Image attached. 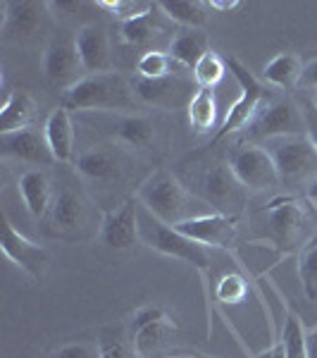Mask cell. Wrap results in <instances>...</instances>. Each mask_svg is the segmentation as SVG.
I'll list each match as a JSON object with an SVG mask.
<instances>
[{
  "label": "cell",
  "mask_w": 317,
  "mask_h": 358,
  "mask_svg": "<svg viewBox=\"0 0 317 358\" xmlns=\"http://www.w3.org/2000/svg\"><path fill=\"white\" fill-rule=\"evenodd\" d=\"M136 91L119 72L89 74L69 89L62 91V108L77 113H117L129 115L134 110Z\"/></svg>",
  "instance_id": "6da1fadb"
},
{
  "label": "cell",
  "mask_w": 317,
  "mask_h": 358,
  "mask_svg": "<svg viewBox=\"0 0 317 358\" xmlns=\"http://www.w3.org/2000/svg\"><path fill=\"white\" fill-rule=\"evenodd\" d=\"M138 203L146 208L151 215L158 217L160 222L177 227V224L191 220V217L205 215V201H196L186 189L182 187V182L172 172L167 170H155L146 182L141 184L136 194Z\"/></svg>",
  "instance_id": "7a4b0ae2"
},
{
  "label": "cell",
  "mask_w": 317,
  "mask_h": 358,
  "mask_svg": "<svg viewBox=\"0 0 317 358\" xmlns=\"http://www.w3.org/2000/svg\"><path fill=\"white\" fill-rule=\"evenodd\" d=\"M263 146L272 155L284 189L308 194L317 184V148L308 134L270 138Z\"/></svg>",
  "instance_id": "3957f363"
},
{
  "label": "cell",
  "mask_w": 317,
  "mask_h": 358,
  "mask_svg": "<svg viewBox=\"0 0 317 358\" xmlns=\"http://www.w3.org/2000/svg\"><path fill=\"white\" fill-rule=\"evenodd\" d=\"M138 239H141L143 246L153 248V251L163 253V256L179 258V261L196 265L200 270L210 268V248L196 244L177 227L160 222L141 203H138Z\"/></svg>",
  "instance_id": "277c9868"
},
{
  "label": "cell",
  "mask_w": 317,
  "mask_h": 358,
  "mask_svg": "<svg viewBox=\"0 0 317 358\" xmlns=\"http://www.w3.org/2000/svg\"><path fill=\"white\" fill-rule=\"evenodd\" d=\"M303 134H308L305 113L289 98H272V101H267L244 129V136L249 143H265L270 138Z\"/></svg>",
  "instance_id": "5b68a950"
},
{
  "label": "cell",
  "mask_w": 317,
  "mask_h": 358,
  "mask_svg": "<svg viewBox=\"0 0 317 358\" xmlns=\"http://www.w3.org/2000/svg\"><path fill=\"white\" fill-rule=\"evenodd\" d=\"M227 69L236 82H239L241 94L232 103V108L227 110V115H224V122L220 127V131L215 134V141H220V138L232 134V131H244L265 103L272 101V98H270V91L265 89V86L249 72V67L241 65L236 57H232V60L227 62Z\"/></svg>",
  "instance_id": "8992f818"
},
{
  "label": "cell",
  "mask_w": 317,
  "mask_h": 358,
  "mask_svg": "<svg viewBox=\"0 0 317 358\" xmlns=\"http://www.w3.org/2000/svg\"><path fill=\"white\" fill-rule=\"evenodd\" d=\"M265 224H267L270 241L279 251H296L298 246L308 244V213L298 199H279L272 201L270 208L263 210Z\"/></svg>",
  "instance_id": "52a82bcc"
},
{
  "label": "cell",
  "mask_w": 317,
  "mask_h": 358,
  "mask_svg": "<svg viewBox=\"0 0 317 358\" xmlns=\"http://www.w3.org/2000/svg\"><path fill=\"white\" fill-rule=\"evenodd\" d=\"M229 167L249 194L270 192V189L281 187L272 155L267 153L263 143L244 141L241 146H236L232 151V158H229Z\"/></svg>",
  "instance_id": "ba28073f"
},
{
  "label": "cell",
  "mask_w": 317,
  "mask_h": 358,
  "mask_svg": "<svg viewBox=\"0 0 317 358\" xmlns=\"http://www.w3.org/2000/svg\"><path fill=\"white\" fill-rule=\"evenodd\" d=\"M244 192L241 182L236 179L229 165H212L207 167L200 177V194L203 201L217 213L234 215V210L244 203Z\"/></svg>",
  "instance_id": "9c48e42d"
},
{
  "label": "cell",
  "mask_w": 317,
  "mask_h": 358,
  "mask_svg": "<svg viewBox=\"0 0 317 358\" xmlns=\"http://www.w3.org/2000/svg\"><path fill=\"white\" fill-rule=\"evenodd\" d=\"M177 229L191 241L207 248H229L236 239V215L227 213H205L177 224Z\"/></svg>",
  "instance_id": "30bf717a"
},
{
  "label": "cell",
  "mask_w": 317,
  "mask_h": 358,
  "mask_svg": "<svg viewBox=\"0 0 317 358\" xmlns=\"http://www.w3.org/2000/svg\"><path fill=\"white\" fill-rule=\"evenodd\" d=\"M101 239L105 246L115 248V251H129L136 244H141L138 239V199L131 196L122 206H117L115 210L105 213L101 224Z\"/></svg>",
  "instance_id": "8fae6325"
},
{
  "label": "cell",
  "mask_w": 317,
  "mask_h": 358,
  "mask_svg": "<svg viewBox=\"0 0 317 358\" xmlns=\"http://www.w3.org/2000/svg\"><path fill=\"white\" fill-rule=\"evenodd\" d=\"M134 91L141 103L155 108H179L191 103L196 91H191V82H186L179 74L172 72L163 79H134Z\"/></svg>",
  "instance_id": "7c38bea8"
},
{
  "label": "cell",
  "mask_w": 317,
  "mask_h": 358,
  "mask_svg": "<svg viewBox=\"0 0 317 358\" xmlns=\"http://www.w3.org/2000/svg\"><path fill=\"white\" fill-rule=\"evenodd\" d=\"M77 53L82 60V67L89 74H103L112 72V53H110V36H108L105 27L89 22V24L79 27L77 36Z\"/></svg>",
  "instance_id": "4fadbf2b"
},
{
  "label": "cell",
  "mask_w": 317,
  "mask_h": 358,
  "mask_svg": "<svg viewBox=\"0 0 317 358\" xmlns=\"http://www.w3.org/2000/svg\"><path fill=\"white\" fill-rule=\"evenodd\" d=\"M0 155L3 158H13L20 163L29 165H53L55 158L48 148L45 134L34 127L13 134H0Z\"/></svg>",
  "instance_id": "5bb4252c"
},
{
  "label": "cell",
  "mask_w": 317,
  "mask_h": 358,
  "mask_svg": "<svg viewBox=\"0 0 317 358\" xmlns=\"http://www.w3.org/2000/svg\"><path fill=\"white\" fill-rule=\"evenodd\" d=\"M82 67V60H79L77 53V43L69 41V38H53L48 45H45L43 53V72L45 79H48L53 86H72L77 84V74Z\"/></svg>",
  "instance_id": "9a60e30c"
},
{
  "label": "cell",
  "mask_w": 317,
  "mask_h": 358,
  "mask_svg": "<svg viewBox=\"0 0 317 358\" xmlns=\"http://www.w3.org/2000/svg\"><path fill=\"white\" fill-rule=\"evenodd\" d=\"M0 246H3L5 256H8L20 270H24L27 275H31V277L43 275L45 265H48V253L38 244L29 241L8 217H5V224H3V244Z\"/></svg>",
  "instance_id": "2e32d148"
},
{
  "label": "cell",
  "mask_w": 317,
  "mask_h": 358,
  "mask_svg": "<svg viewBox=\"0 0 317 358\" xmlns=\"http://www.w3.org/2000/svg\"><path fill=\"white\" fill-rule=\"evenodd\" d=\"M41 8L45 5L31 3V0H17V3L3 5V38L5 41H24L34 36L41 27Z\"/></svg>",
  "instance_id": "e0dca14e"
},
{
  "label": "cell",
  "mask_w": 317,
  "mask_h": 358,
  "mask_svg": "<svg viewBox=\"0 0 317 358\" xmlns=\"http://www.w3.org/2000/svg\"><path fill=\"white\" fill-rule=\"evenodd\" d=\"M43 134L55 163H72L74 160V120L67 108H55L43 124Z\"/></svg>",
  "instance_id": "ac0fdd59"
},
{
  "label": "cell",
  "mask_w": 317,
  "mask_h": 358,
  "mask_svg": "<svg viewBox=\"0 0 317 358\" xmlns=\"http://www.w3.org/2000/svg\"><path fill=\"white\" fill-rule=\"evenodd\" d=\"M74 167L79 175L91 182H112L122 172V160L110 146H94L74 158Z\"/></svg>",
  "instance_id": "d6986e66"
},
{
  "label": "cell",
  "mask_w": 317,
  "mask_h": 358,
  "mask_svg": "<svg viewBox=\"0 0 317 358\" xmlns=\"http://www.w3.org/2000/svg\"><path fill=\"white\" fill-rule=\"evenodd\" d=\"M17 192H20L24 208L34 220H41L45 213L53 206V187H50V179L43 170H27L24 175L17 179Z\"/></svg>",
  "instance_id": "ffe728a7"
},
{
  "label": "cell",
  "mask_w": 317,
  "mask_h": 358,
  "mask_svg": "<svg viewBox=\"0 0 317 358\" xmlns=\"http://www.w3.org/2000/svg\"><path fill=\"white\" fill-rule=\"evenodd\" d=\"M50 220H53L55 229L60 232H77L86 222V201L79 192L72 189H62L55 194L53 206H50Z\"/></svg>",
  "instance_id": "44dd1931"
},
{
  "label": "cell",
  "mask_w": 317,
  "mask_h": 358,
  "mask_svg": "<svg viewBox=\"0 0 317 358\" xmlns=\"http://www.w3.org/2000/svg\"><path fill=\"white\" fill-rule=\"evenodd\" d=\"M108 129L112 131V136L117 141L126 143L131 148H143L153 141L155 136V127L148 117L143 115H117V113H110V124Z\"/></svg>",
  "instance_id": "7402d4cb"
},
{
  "label": "cell",
  "mask_w": 317,
  "mask_h": 358,
  "mask_svg": "<svg viewBox=\"0 0 317 358\" xmlns=\"http://www.w3.org/2000/svg\"><path fill=\"white\" fill-rule=\"evenodd\" d=\"M36 115V103L27 91H13L5 94L3 110H0V134H13L31 127V120Z\"/></svg>",
  "instance_id": "603a6c76"
},
{
  "label": "cell",
  "mask_w": 317,
  "mask_h": 358,
  "mask_svg": "<svg viewBox=\"0 0 317 358\" xmlns=\"http://www.w3.org/2000/svg\"><path fill=\"white\" fill-rule=\"evenodd\" d=\"M303 62L296 53H279L265 65L263 77L274 89H293L301 82Z\"/></svg>",
  "instance_id": "cb8c5ba5"
},
{
  "label": "cell",
  "mask_w": 317,
  "mask_h": 358,
  "mask_svg": "<svg viewBox=\"0 0 317 358\" xmlns=\"http://www.w3.org/2000/svg\"><path fill=\"white\" fill-rule=\"evenodd\" d=\"M186 110H189V122H191V127L198 134H207V131L215 129L217 117H220L215 89H196Z\"/></svg>",
  "instance_id": "d4e9b609"
},
{
  "label": "cell",
  "mask_w": 317,
  "mask_h": 358,
  "mask_svg": "<svg viewBox=\"0 0 317 358\" xmlns=\"http://www.w3.org/2000/svg\"><path fill=\"white\" fill-rule=\"evenodd\" d=\"M207 50H210L207 48V38H205V34L198 31V29L179 34V36H175L170 43V57L186 67H196V62H198Z\"/></svg>",
  "instance_id": "484cf974"
},
{
  "label": "cell",
  "mask_w": 317,
  "mask_h": 358,
  "mask_svg": "<svg viewBox=\"0 0 317 358\" xmlns=\"http://www.w3.org/2000/svg\"><path fill=\"white\" fill-rule=\"evenodd\" d=\"M158 8L163 10L167 20L177 22L182 27L198 29L207 20V3H200V0H172V3H158Z\"/></svg>",
  "instance_id": "4316f807"
},
{
  "label": "cell",
  "mask_w": 317,
  "mask_h": 358,
  "mask_svg": "<svg viewBox=\"0 0 317 358\" xmlns=\"http://www.w3.org/2000/svg\"><path fill=\"white\" fill-rule=\"evenodd\" d=\"M281 346L286 358H310L308 354V332L303 327V320L293 313H286V320L281 325Z\"/></svg>",
  "instance_id": "83f0119b"
},
{
  "label": "cell",
  "mask_w": 317,
  "mask_h": 358,
  "mask_svg": "<svg viewBox=\"0 0 317 358\" xmlns=\"http://www.w3.org/2000/svg\"><path fill=\"white\" fill-rule=\"evenodd\" d=\"M155 10H158V3H155ZM163 31L158 24V17L153 13L143 15V17H136V20H129V22H122V38L129 45H148L153 38H158V34Z\"/></svg>",
  "instance_id": "f1b7e54d"
},
{
  "label": "cell",
  "mask_w": 317,
  "mask_h": 358,
  "mask_svg": "<svg viewBox=\"0 0 317 358\" xmlns=\"http://www.w3.org/2000/svg\"><path fill=\"white\" fill-rule=\"evenodd\" d=\"M224 74H227V62L215 50H207L193 67V79L198 89H215L224 79Z\"/></svg>",
  "instance_id": "f546056e"
},
{
  "label": "cell",
  "mask_w": 317,
  "mask_h": 358,
  "mask_svg": "<svg viewBox=\"0 0 317 358\" xmlns=\"http://www.w3.org/2000/svg\"><path fill=\"white\" fill-rule=\"evenodd\" d=\"M298 277H301L305 296L317 303V239L303 246V253L298 258Z\"/></svg>",
  "instance_id": "4dcf8cb0"
},
{
  "label": "cell",
  "mask_w": 317,
  "mask_h": 358,
  "mask_svg": "<svg viewBox=\"0 0 317 358\" xmlns=\"http://www.w3.org/2000/svg\"><path fill=\"white\" fill-rule=\"evenodd\" d=\"M138 77L143 79H163L172 74V57L163 50H146L138 60Z\"/></svg>",
  "instance_id": "1f68e13d"
},
{
  "label": "cell",
  "mask_w": 317,
  "mask_h": 358,
  "mask_svg": "<svg viewBox=\"0 0 317 358\" xmlns=\"http://www.w3.org/2000/svg\"><path fill=\"white\" fill-rule=\"evenodd\" d=\"M98 8H105L122 22L136 20V17H143L148 13H153L155 5L146 3V0H98Z\"/></svg>",
  "instance_id": "d6a6232c"
},
{
  "label": "cell",
  "mask_w": 317,
  "mask_h": 358,
  "mask_svg": "<svg viewBox=\"0 0 317 358\" xmlns=\"http://www.w3.org/2000/svg\"><path fill=\"white\" fill-rule=\"evenodd\" d=\"M249 294V285L241 275H224L220 282H217L215 296L217 301L222 303H241Z\"/></svg>",
  "instance_id": "836d02e7"
},
{
  "label": "cell",
  "mask_w": 317,
  "mask_h": 358,
  "mask_svg": "<svg viewBox=\"0 0 317 358\" xmlns=\"http://www.w3.org/2000/svg\"><path fill=\"white\" fill-rule=\"evenodd\" d=\"M45 8L50 10V13H55V17H60V20H77V17H82L84 10L89 8H96V5L91 3H74V0H57V3H45Z\"/></svg>",
  "instance_id": "e575fe53"
},
{
  "label": "cell",
  "mask_w": 317,
  "mask_h": 358,
  "mask_svg": "<svg viewBox=\"0 0 317 358\" xmlns=\"http://www.w3.org/2000/svg\"><path fill=\"white\" fill-rule=\"evenodd\" d=\"M165 313L160 308H143L141 313H136L134 317V322H131V332H138V330H143V327H148V325H153V322H158V320H165Z\"/></svg>",
  "instance_id": "d590c367"
},
{
  "label": "cell",
  "mask_w": 317,
  "mask_h": 358,
  "mask_svg": "<svg viewBox=\"0 0 317 358\" xmlns=\"http://www.w3.org/2000/svg\"><path fill=\"white\" fill-rule=\"evenodd\" d=\"M301 89H315L317 91V57L310 60L308 65H303V74H301V82H298Z\"/></svg>",
  "instance_id": "8d00e7d4"
},
{
  "label": "cell",
  "mask_w": 317,
  "mask_h": 358,
  "mask_svg": "<svg viewBox=\"0 0 317 358\" xmlns=\"http://www.w3.org/2000/svg\"><path fill=\"white\" fill-rule=\"evenodd\" d=\"M53 358H91V351L84 344H69L62 346Z\"/></svg>",
  "instance_id": "74e56055"
},
{
  "label": "cell",
  "mask_w": 317,
  "mask_h": 358,
  "mask_svg": "<svg viewBox=\"0 0 317 358\" xmlns=\"http://www.w3.org/2000/svg\"><path fill=\"white\" fill-rule=\"evenodd\" d=\"M303 113H305V124H308V138L317 148V110H315V106L303 108Z\"/></svg>",
  "instance_id": "f35d334b"
},
{
  "label": "cell",
  "mask_w": 317,
  "mask_h": 358,
  "mask_svg": "<svg viewBox=\"0 0 317 358\" xmlns=\"http://www.w3.org/2000/svg\"><path fill=\"white\" fill-rule=\"evenodd\" d=\"M239 0H210L207 3V8L210 10H222V13H229V10H236L239 8Z\"/></svg>",
  "instance_id": "ab89813d"
},
{
  "label": "cell",
  "mask_w": 317,
  "mask_h": 358,
  "mask_svg": "<svg viewBox=\"0 0 317 358\" xmlns=\"http://www.w3.org/2000/svg\"><path fill=\"white\" fill-rule=\"evenodd\" d=\"M256 358H286V354H284V346H281V342L277 344V346H272V349H267V351H260Z\"/></svg>",
  "instance_id": "60d3db41"
},
{
  "label": "cell",
  "mask_w": 317,
  "mask_h": 358,
  "mask_svg": "<svg viewBox=\"0 0 317 358\" xmlns=\"http://www.w3.org/2000/svg\"><path fill=\"white\" fill-rule=\"evenodd\" d=\"M103 358H126V354H124V349L122 346H105V349H103Z\"/></svg>",
  "instance_id": "b9f144b4"
},
{
  "label": "cell",
  "mask_w": 317,
  "mask_h": 358,
  "mask_svg": "<svg viewBox=\"0 0 317 358\" xmlns=\"http://www.w3.org/2000/svg\"><path fill=\"white\" fill-rule=\"evenodd\" d=\"M308 354L310 358H317V327L308 332Z\"/></svg>",
  "instance_id": "7bdbcfd3"
},
{
  "label": "cell",
  "mask_w": 317,
  "mask_h": 358,
  "mask_svg": "<svg viewBox=\"0 0 317 358\" xmlns=\"http://www.w3.org/2000/svg\"><path fill=\"white\" fill-rule=\"evenodd\" d=\"M305 196H308V201H310V203H315V206H317V184H315V187L310 189V192L305 194Z\"/></svg>",
  "instance_id": "ee69618b"
},
{
  "label": "cell",
  "mask_w": 317,
  "mask_h": 358,
  "mask_svg": "<svg viewBox=\"0 0 317 358\" xmlns=\"http://www.w3.org/2000/svg\"><path fill=\"white\" fill-rule=\"evenodd\" d=\"M313 106H315V110H317V91H315V96H313Z\"/></svg>",
  "instance_id": "f6af8a7d"
},
{
  "label": "cell",
  "mask_w": 317,
  "mask_h": 358,
  "mask_svg": "<svg viewBox=\"0 0 317 358\" xmlns=\"http://www.w3.org/2000/svg\"><path fill=\"white\" fill-rule=\"evenodd\" d=\"M182 358H191V356H182Z\"/></svg>",
  "instance_id": "bcb514c9"
}]
</instances>
